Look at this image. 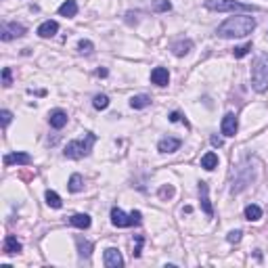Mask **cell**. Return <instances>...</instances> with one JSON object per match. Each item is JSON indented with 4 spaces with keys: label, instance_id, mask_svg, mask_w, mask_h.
Wrapping results in <instances>:
<instances>
[{
    "label": "cell",
    "instance_id": "f546056e",
    "mask_svg": "<svg viewBox=\"0 0 268 268\" xmlns=\"http://www.w3.org/2000/svg\"><path fill=\"white\" fill-rule=\"evenodd\" d=\"M2 86L4 88L13 86V71H11V67H4V69H2Z\"/></svg>",
    "mask_w": 268,
    "mask_h": 268
},
{
    "label": "cell",
    "instance_id": "4fadbf2b",
    "mask_svg": "<svg viewBox=\"0 0 268 268\" xmlns=\"http://www.w3.org/2000/svg\"><path fill=\"white\" fill-rule=\"evenodd\" d=\"M28 164H32V155L23 153V151L4 155V166H28Z\"/></svg>",
    "mask_w": 268,
    "mask_h": 268
},
{
    "label": "cell",
    "instance_id": "7c38bea8",
    "mask_svg": "<svg viewBox=\"0 0 268 268\" xmlns=\"http://www.w3.org/2000/svg\"><path fill=\"white\" fill-rule=\"evenodd\" d=\"M182 145L180 138H174V136H166L157 142V151L159 153H174V151H178Z\"/></svg>",
    "mask_w": 268,
    "mask_h": 268
},
{
    "label": "cell",
    "instance_id": "484cf974",
    "mask_svg": "<svg viewBox=\"0 0 268 268\" xmlns=\"http://www.w3.org/2000/svg\"><path fill=\"white\" fill-rule=\"evenodd\" d=\"M92 107L99 109V111H103V109L109 107V97L107 95H97L95 99H92Z\"/></svg>",
    "mask_w": 268,
    "mask_h": 268
},
{
    "label": "cell",
    "instance_id": "e0dca14e",
    "mask_svg": "<svg viewBox=\"0 0 268 268\" xmlns=\"http://www.w3.org/2000/svg\"><path fill=\"white\" fill-rule=\"evenodd\" d=\"M75 245H78V254H80L82 260H88V258L92 256V249H95L92 241L82 239V237H75Z\"/></svg>",
    "mask_w": 268,
    "mask_h": 268
},
{
    "label": "cell",
    "instance_id": "277c9868",
    "mask_svg": "<svg viewBox=\"0 0 268 268\" xmlns=\"http://www.w3.org/2000/svg\"><path fill=\"white\" fill-rule=\"evenodd\" d=\"M251 88L260 95L268 90V55H260L251 63Z\"/></svg>",
    "mask_w": 268,
    "mask_h": 268
},
{
    "label": "cell",
    "instance_id": "836d02e7",
    "mask_svg": "<svg viewBox=\"0 0 268 268\" xmlns=\"http://www.w3.org/2000/svg\"><path fill=\"white\" fill-rule=\"evenodd\" d=\"M241 237H243V231H231L229 234H226V241H229V243H239L241 241Z\"/></svg>",
    "mask_w": 268,
    "mask_h": 268
},
{
    "label": "cell",
    "instance_id": "9c48e42d",
    "mask_svg": "<svg viewBox=\"0 0 268 268\" xmlns=\"http://www.w3.org/2000/svg\"><path fill=\"white\" fill-rule=\"evenodd\" d=\"M220 130H222V134L224 136H234L237 134V130H239V122H237V115L234 113H226L224 117H222V124H220Z\"/></svg>",
    "mask_w": 268,
    "mask_h": 268
},
{
    "label": "cell",
    "instance_id": "603a6c76",
    "mask_svg": "<svg viewBox=\"0 0 268 268\" xmlns=\"http://www.w3.org/2000/svg\"><path fill=\"white\" fill-rule=\"evenodd\" d=\"M245 220H249V222H258L260 218H262V207L260 205H256V203H249V205H245Z\"/></svg>",
    "mask_w": 268,
    "mask_h": 268
},
{
    "label": "cell",
    "instance_id": "74e56055",
    "mask_svg": "<svg viewBox=\"0 0 268 268\" xmlns=\"http://www.w3.org/2000/svg\"><path fill=\"white\" fill-rule=\"evenodd\" d=\"M209 142H212L214 147H222V138H218V136H212V138H209Z\"/></svg>",
    "mask_w": 268,
    "mask_h": 268
},
{
    "label": "cell",
    "instance_id": "d4e9b609",
    "mask_svg": "<svg viewBox=\"0 0 268 268\" xmlns=\"http://www.w3.org/2000/svg\"><path fill=\"white\" fill-rule=\"evenodd\" d=\"M44 199H46V205H50V207H55V209H61L63 207V201H61V197H59L55 191L48 189L44 193Z\"/></svg>",
    "mask_w": 268,
    "mask_h": 268
},
{
    "label": "cell",
    "instance_id": "30bf717a",
    "mask_svg": "<svg viewBox=\"0 0 268 268\" xmlns=\"http://www.w3.org/2000/svg\"><path fill=\"white\" fill-rule=\"evenodd\" d=\"M199 197H201V209H203V214L212 218L214 216V207H212V201H209V187H207V182H203V180L199 182Z\"/></svg>",
    "mask_w": 268,
    "mask_h": 268
},
{
    "label": "cell",
    "instance_id": "44dd1931",
    "mask_svg": "<svg viewBox=\"0 0 268 268\" xmlns=\"http://www.w3.org/2000/svg\"><path fill=\"white\" fill-rule=\"evenodd\" d=\"M201 168L207 172H212L214 168H218V155L214 153V151H207V153L201 157Z\"/></svg>",
    "mask_w": 268,
    "mask_h": 268
},
{
    "label": "cell",
    "instance_id": "d6a6232c",
    "mask_svg": "<svg viewBox=\"0 0 268 268\" xmlns=\"http://www.w3.org/2000/svg\"><path fill=\"white\" fill-rule=\"evenodd\" d=\"M138 17H140L138 11H128V13H126V23H128V25H136L140 21Z\"/></svg>",
    "mask_w": 268,
    "mask_h": 268
},
{
    "label": "cell",
    "instance_id": "ffe728a7",
    "mask_svg": "<svg viewBox=\"0 0 268 268\" xmlns=\"http://www.w3.org/2000/svg\"><path fill=\"white\" fill-rule=\"evenodd\" d=\"M59 15L61 17H75L78 15V2H75V0H65V2L59 6Z\"/></svg>",
    "mask_w": 268,
    "mask_h": 268
},
{
    "label": "cell",
    "instance_id": "e575fe53",
    "mask_svg": "<svg viewBox=\"0 0 268 268\" xmlns=\"http://www.w3.org/2000/svg\"><path fill=\"white\" fill-rule=\"evenodd\" d=\"M0 117H2V128H6V126L11 124V120H13V113L8 111V109H2V111H0Z\"/></svg>",
    "mask_w": 268,
    "mask_h": 268
},
{
    "label": "cell",
    "instance_id": "4dcf8cb0",
    "mask_svg": "<svg viewBox=\"0 0 268 268\" xmlns=\"http://www.w3.org/2000/svg\"><path fill=\"white\" fill-rule=\"evenodd\" d=\"M157 195L162 197V199H172L174 197V187H172V184H164V187L159 189Z\"/></svg>",
    "mask_w": 268,
    "mask_h": 268
},
{
    "label": "cell",
    "instance_id": "6da1fadb",
    "mask_svg": "<svg viewBox=\"0 0 268 268\" xmlns=\"http://www.w3.org/2000/svg\"><path fill=\"white\" fill-rule=\"evenodd\" d=\"M254 30H256V19L245 13H241V15H233L226 21H222L218 25L216 34L220 38H245Z\"/></svg>",
    "mask_w": 268,
    "mask_h": 268
},
{
    "label": "cell",
    "instance_id": "1f68e13d",
    "mask_svg": "<svg viewBox=\"0 0 268 268\" xmlns=\"http://www.w3.org/2000/svg\"><path fill=\"white\" fill-rule=\"evenodd\" d=\"M134 241H136V245H134L132 256H134V258H140V251H142V243H145V237H142V234H136V237H134Z\"/></svg>",
    "mask_w": 268,
    "mask_h": 268
},
{
    "label": "cell",
    "instance_id": "d590c367",
    "mask_svg": "<svg viewBox=\"0 0 268 268\" xmlns=\"http://www.w3.org/2000/svg\"><path fill=\"white\" fill-rule=\"evenodd\" d=\"M170 122H172V124H176V122H182V124H184V126H187V128H189V122L184 120V117H182L178 111H172V113H170Z\"/></svg>",
    "mask_w": 268,
    "mask_h": 268
},
{
    "label": "cell",
    "instance_id": "3957f363",
    "mask_svg": "<svg viewBox=\"0 0 268 268\" xmlns=\"http://www.w3.org/2000/svg\"><path fill=\"white\" fill-rule=\"evenodd\" d=\"M97 142V136L92 132H86L84 134V138H75V140H69L67 142V147L63 149V157L67 159H82L90 155L92 151V145Z\"/></svg>",
    "mask_w": 268,
    "mask_h": 268
},
{
    "label": "cell",
    "instance_id": "8d00e7d4",
    "mask_svg": "<svg viewBox=\"0 0 268 268\" xmlns=\"http://www.w3.org/2000/svg\"><path fill=\"white\" fill-rule=\"evenodd\" d=\"M95 73H97V75H99V78H107V75H109V71H107V69H105V67H100V69H97V71H95Z\"/></svg>",
    "mask_w": 268,
    "mask_h": 268
},
{
    "label": "cell",
    "instance_id": "7402d4cb",
    "mask_svg": "<svg viewBox=\"0 0 268 268\" xmlns=\"http://www.w3.org/2000/svg\"><path fill=\"white\" fill-rule=\"evenodd\" d=\"M67 189H69V193H82L84 191V176L82 174H71L69 182H67Z\"/></svg>",
    "mask_w": 268,
    "mask_h": 268
},
{
    "label": "cell",
    "instance_id": "d6986e66",
    "mask_svg": "<svg viewBox=\"0 0 268 268\" xmlns=\"http://www.w3.org/2000/svg\"><path fill=\"white\" fill-rule=\"evenodd\" d=\"M69 224H71V226H75V229L86 231V229H90L92 220H90V216H88V214H73V216L69 218Z\"/></svg>",
    "mask_w": 268,
    "mask_h": 268
},
{
    "label": "cell",
    "instance_id": "8992f818",
    "mask_svg": "<svg viewBox=\"0 0 268 268\" xmlns=\"http://www.w3.org/2000/svg\"><path fill=\"white\" fill-rule=\"evenodd\" d=\"M25 25L17 23V21H8V23H2V28H0V40L2 42H11L15 38H21L25 36Z\"/></svg>",
    "mask_w": 268,
    "mask_h": 268
},
{
    "label": "cell",
    "instance_id": "83f0119b",
    "mask_svg": "<svg viewBox=\"0 0 268 268\" xmlns=\"http://www.w3.org/2000/svg\"><path fill=\"white\" fill-rule=\"evenodd\" d=\"M92 50H95V44H92L90 40H80L78 42V53L80 55H92Z\"/></svg>",
    "mask_w": 268,
    "mask_h": 268
},
{
    "label": "cell",
    "instance_id": "ac0fdd59",
    "mask_svg": "<svg viewBox=\"0 0 268 268\" xmlns=\"http://www.w3.org/2000/svg\"><path fill=\"white\" fill-rule=\"evenodd\" d=\"M57 32H59V23L48 19V21H44V23H42L40 28H38V36H40V38H53Z\"/></svg>",
    "mask_w": 268,
    "mask_h": 268
},
{
    "label": "cell",
    "instance_id": "ba28073f",
    "mask_svg": "<svg viewBox=\"0 0 268 268\" xmlns=\"http://www.w3.org/2000/svg\"><path fill=\"white\" fill-rule=\"evenodd\" d=\"M103 262L107 268H122L124 266V258L120 254V249L115 247H107L105 254H103Z\"/></svg>",
    "mask_w": 268,
    "mask_h": 268
},
{
    "label": "cell",
    "instance_id": "5b68a950",
    "mask_svg": "<svg viewBox=\"0 0 268 268\" xmlns=\"http://www.w3.org/2000/svg\"><path fill=\"white\" fill-rule=\"evenodd\" d=\"M256 178V168H249L247 164H243L239 166L237 170H234V180H233V187L231 191L233 193H241V191H245L251 182H254Z\"/></svg>",
    "mask_w": 268,
    "mask_h": 268
},
{
    "label": "cell",
    "instance_id": "2e32d148",
    "mask_svg": "<svg viewBox=\"0 0 268 268\" xmlns=\"http://www.w3.org/2000/svg\"><path fill=\"white\" fill-rule=\"evenodd\" d=\"M23 245L19 241H17V237H13V234H8V237H4V243H2V251L6 256H13V254H21Z\"/></svg>",
    "mask_w": 268,
    "mask_h": 268
},
{
    "label": "cell",
    "instance_id": "f1b7e54d",
    "mask_svg": "<svg viewBox=\"0 0 268 268\" xmlns=\"http://www.w3.org/2000/svg\"><path fill=\"white\" fill-rule=\"evenodd\" d=\"M249 50H254V44H251V42H247V44H243V46H237L233 50V55H234V59H243L245 55H249Z\"/></svg>",
    "mask_w": 268,
    "mask_h": 268
},
{
    "label": "cell",
    "instance_id": "5bb4252c",
    "mask_svg": "<svg viewBox=\"0 0 268 268\" xmlns=\"http://www.w3.org/2000/svg\"><path fill=\"white\" fill-rule=\"evenodd\" d=\"M151 82L159 88L168 86V82H170V71H168L166 67H155V69L151 71Z\"/></svg>",
    "mask_w": 268,
    "mask_h": 268
},
{
    "label": "cell",
    "instance_id": "7a4b0ae2",
    "mask_svg": "<svg viewBox=\"0 0 268 268\" xmlns=\"http://www.w3.org/2000/svg\"><path fill=\"white\" fill-rule=\"evenodd\" d=\"M205 8L214 13H256L260 6L239 2V0H205Z\"/></svg>",
    "mask_w": 268,
    "mask_h": 268
},
{
    "label": "cell",
    "instance_id": "4316f807",
    "mask_svg": "<svg viewBox=\"0 0 268 268\" xmlns=\"http://www.w3.org/2000/svg\"><path fill=\"white\" fill-rule=\"evenodd\" d=\"M153 11H155V13H168V11H172V2H170V0H153Z\"/></svg>",
    "mask_w": 268,
    "mask_h": 268
},
{
    "label": "cell",
    "instance_id": "52a82bcc",
    "mask_svg": "<svg viewBox=\"0 0 268 268\" xmlns=\"http://www.w3.org/2000/svg\"><path fill=\"white\" fill-rule=\"evenodd\" d=\"M111 224L117 226V229H128V226H134V218L132 214H126L122 207H111Z\"/></svg>",
    "mask_w": 268,
    "mask_h": 268
},
{
    "label": "cell",
    "instance_id": "9a60e30c",
    "mask_svg": "<svg viewBox=\"0 0 268 268\" xmlns=\"http://www.w3.org/2000/svg\"><path fill=\"white\" fill-rule=\"evenodd\" d=\"M170 50L174 53V57H184V55H189L191 50H193V40H189V38L176 40L174 44L170 46Z\"/></svg>",
    "mask_w": 268,
    "mask_h": 268
},
{
    "label": "cell",
    "instance_id": "cb8c5ba5",
    "mask_svg": "<svg viewBox=\"0 0 268 268\" xmlns=\"http://www.w3.org/2000/svg\"><path fill=\"white\" fill-rule=\"evenodd\" d=\"M151 105V97L149 95H134L130 99V107L132 109H145Z\"/></svg>",
    "mask_w": 268,
    "mask_h": 268
},
{
    "label": "cell",
    "instance_id": "8fae6325",
    "mask_svg": "<svg viewBox=\"0 0 268 268\" xmlns=\"http://www.w3.org/2000/svg\"><path fill=\"white\" fill-rule=\"evenodd\" d=\"M67 113L63 111V109H53V111L48 113V124H50V128H55V130H63L65 126H67Z\"/></svg>",
    "mask_w": 268,
    "mask_h": 268
}]
</instances>
